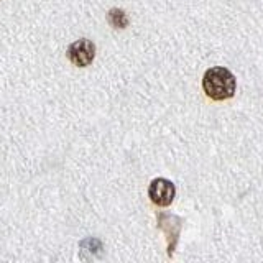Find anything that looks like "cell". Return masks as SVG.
Instances as JSON below:
<instances>
[{
  "label": "cell",
  "instance_id": "obj_1",
  "mask_svg": "<svg viewBox=\"0 0 263 263\" xmlns=\"http://www.w3.org/2000/svg\"><path fill=\"white\" fill-rule=\"evenodd\" d=\"M235 76L226 68H211L202 78L204 92L212 101H226L235 94Z\"/></svg>",
  "mask_w": 263,
  "mask_h": 263
},
{
  "label": "cell",
  "instance_id": "obj_2",
  "mask_svg": "<svg viewBox=\"0 0 263 263\" xmlns=\"http://www.w3.org/2000/svg\"><path fill=\"white\" fill-rule=\"evenodd\" d=\"M96 56V46L92 41L89 40H78L68 48V58L72 64L79 66V68H84L89 66L94 61Z\"/></svg>",
  "mask_w": 263,
  "mask_h": 263
},
{
  "label": "cell",
  "instance_id": "obj_3",
  "mask_svg": "<svg viewBox=\"0 0 263 263\" xmlns=\"http://www.w3.org/2000/svg\"><path fill=\"white\" fill-rule=\"evenodd\" d=\"M175 184L171 183L168 179H163L158 178L152 181L150 189H148V194H150V199L156 204V205H161V208H166L173 202L175 199Z\"/></svg>",
  "mask_w": 263,
  "mask_h": 263
},
{
  "label": "cell",
  "instance_id": "obj_4",
  "mask_svg": "<svg viewBox=\"0 0 263 263\" xmlns=\"http://www.w3.org/2000/svg\"><path fill=\"white\" fill-rule=\"evenodd\" d=\"M109 22H110V25H114L115 28H125L127 23H128L127 15L122 10H119V8H114V10L109 12Z\"/></svg>",
  "mask_w": 263,
  "mask_h": 263
}]
</instances>
